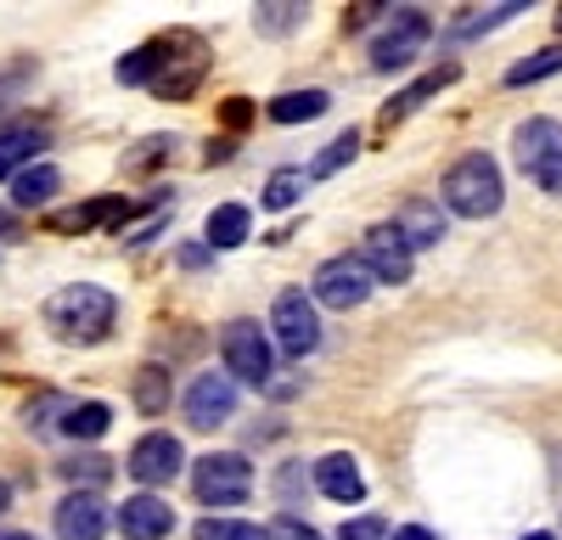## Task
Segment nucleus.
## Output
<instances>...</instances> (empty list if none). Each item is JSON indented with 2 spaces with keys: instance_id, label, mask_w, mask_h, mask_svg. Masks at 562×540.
<instances>
[{
  "instance_id": "1",
  "label": "nucleus",
  "mask_w": 562,
  "mask_h": 540,
  "mask_svg": "<svg viewBox=\"0 0 562 540\" xmlns=\"http://www.w3.org/2000/svg\"><path fill=\"white\" fill-rule=\"evenodd\" d=\"M113 322H119V299L97 282H74V288L45 299V327L63 344H97L113 333Z\"/></svg>"
},
{
  "instance_id": "2",
  "label": "nucleus",
  "mask_w": 562,
  "mask_h": 540,
  "mask_svg": "<svg viewBox=\"0 0 562 540\" xmlns=\"http://www.w3.org/2000/svg\"><path fill=\"white\" fill-rule=\"evenodd\" d=\"M439 198H445V209L461 214V220H490V214H501V203H506L501 164H495L490 153L456 158L450 175H445V187H439Z\"/></svg>"
},
{
  "instance_id": "3",
  "label": "nucleus",
  "mask_w": 562,
  "mask_h": 540,
  "mask_svg": "<svg viewBox=\"0 0 562 540\" xmlns=\"http://www.w3.org/2000/svg\"><path fill=\"white\" fill-rule=\"evenodd\" d=\"M512 153H518V169L540 192L562 198V124L557 119H524L512 130Z\"/></svg>"
},
{
  "instance_id": "4",
  "label": "nucleus",
  "mask_w": 562,
  "mask_h": 540,
  "mask_svg": "<svg viewBox=\"0 0 562 540\" xmlns=\"http://www.w3.org/2000/svg\"><path fill=\"white\" fill-rule=\"evenodd\" d=\"M220 355H225V378L231 383L270 389V378H276V344L265 338L259 322H225L220 327Z\"/></svg>"
},
{
  "instance_id": "5",
  "label": "nucleus",
  "mask_w": 562,
  "mask_h": 540,
  "mask_svg": "<svg viewBox=\"0 0 562 540\" xmlns=\"http://www.w3.org/2000/svg\"><path fill=\"white\" fill-rule=\"evenodd\" d=\"M428 40H434V18L428 12H422V7H394V18L378 29V40H371V68L394 74V68L416 63Z\"/></svg>"
},
{
  "instance_id": "6",
  "label": "nucleus",
  "mask_w": 562,
  "mask_h": 540,
  "mask_svg": "<svg viewBox=\"0 0 562 540\" xmlns=\"http://www.w3.org/2000/svg\"><path fill=\"white\" fill-rule=\"evenodd\" d=\"M371 288H378V277L360 265V254H333V259L315 270L310 299L326 304V310H360V304L371 299Z\"/></svg>"
},
{
  "instance_id": "7",
  "label": "nucleus",
  "mask_w": 562,
  "mask_h": 540,
  "mask_svg": "<svg viewBox=\"0 0 562 540\" xmlns=\"http://www.w3.org/2000/svg\"><path fill=\"white\" fill-rule=\"evenodd\" d=\"M270 338H276L281 355H293V360L315 355V349H321V315H315V299H304L299 288H293V293H281V299L270 304Z\"/></svg>"
},
{
  "instance_id": "8",
  "label": "nucleus",
  "mask_w": 562,
  "mask_h": 540,
  "mask_svg": "<svg viewBox=\"0 0 562 540\" xmlns=\"http://www.w3.org/2000/svg\"><path fill=\"white\" fill-rule=\"evenodd\" d=\"M192 484H198V502H209V507H243L254 490V468L237 450H214V457H203L192 468Z\"/></svg>"
},
{
  "instance_id": "9",
  "label": "nucleus",
  "mask_w": 562,
  "mask_h": 540,
  "mask_svg": "<svg viewBox=\"0 0 562 540\" xmlns=\"http://www.w3.org/2000/svg\"><path fill=\"white\" fill-rule=\"evenodd\" d=\"M130 479L135 484H147V490H158V484H175L180 479V468H186V450H180V439L175 434H164V428H153V434H140L135 445H130Z\"/></svg>"
},
{
  "instance_id": "10",
  "label": "nucleus",
  "mask_w": 562,
  "mask_h": 540,
  "mask_svg": "<svg viewBox=\"0 0 562 540\" xmlns=\"http://www.w3.org/2000/svg\"><path fill=\"white\" fill-rule=\"evenodd\" d=\"M360 265H366L378 282L400 288V282H411L416 254H411V243L400 237V225H394V220H383V225H371V232L360 237Z\"/></svg>"
},
{
  "instance_id": "11",
  "label": "nucleus",
  "mask_w": 562,
  "mask_h": 540,
  "mask_svg": "<svg viewBox=\"0 0 562 540\" xmlns=\"http://www.w3.org/2000/svg\"><path fill=\"white\" fill-rule=\"evenodd\" d=\"M237 417V383L225 372H203L192 389H186V423L192 428H220Z\"/></svg>"
},
{
  "instance_id": "12",
  "label": "nucleus",
  "mask_w": 562,
  "mask_h": 540,
  "mask_svg": "<svg viewBox=\"0 0 562 540\" xmlns=\"http://www.w3.org/2000/svg\"><path fill=\"white\" fill-rule=\"evenodd\" d=\"M108 524H113V518H108V507H102L97 490L63 495V507H57V540H102Z\"/></svg>"
},
{
  "instance_id": "13",
  "label": "nucleus",
  "mask_w": 562,
  "mask_h": 540,
  "mask_svg": "<svg viewBox=\"0 0 562 540\" xmlns=\"http://www.w3.org/2000/svg\"><path fill=\"white\" fill-rule=\"evenodd\" d=\"M175 529V507L158 502V495H130L119 507V535L124 540H164Z\"/></svg>"
},
{
  "instance_id": "14",
  "label": "nucleus",
  "mask_w": 562,
  "mask_h": 540,
  "mask_svg": "<svg viewBox=\"0 0 562 540\" xmlns=\"http://www.w3.org/2000/svg\"><path fill=\"white\" fill-rule=\"evenodd\" d=\"M394 225H400V237L411 243V254H416V248H439V243H445V209H439V203H428V198H411V203L394 214Z\"/></svg>"
},
{
  "instance_id": "15",
  "label": "nucleus",
  "mask_w": 562,
  "mask_h": 540,
  "mask_svg": "<svg viewBox=\"0 0 562 540\" xmlns=\"http://www.w3.org/2000/svg\"><path fill=\"white\" fill-rule=\"evenodd\" d=\"M52 142V135H45V124H7L0 130V180H12V175H23L29 164H34V153Z\"/></svg>"
},
{
  "instance_id": "16",
  "label": "nucleus",
  "mask_w": 562,
  "mask_h": 540,
  "mask_svg": "<svg viewBox=\"0 0 562 540\" xmlns=\"http://www.w3.org/2000/svg\"><path fill=\"white\" fill-rule=\"evenodd\" d=\"M315 490L321 495H333V502H344V507H355V502H366V479H360V468H355V457H321L315 462Z\"/></svg>"
},
{
  "instance_id": "17",
  "label": "nucleus",
  "mask_w": 562,
  "mask_h": 540,
  "mask_svg": "<svg viewBox=\"0 0 562 540\" xmlns=\"http://www.w3.org/2000/svg\"><path fill=\"white\" fill-rule=\"evenodd\" d=\"M130 203L124 198H102V203H79V209H57L52 214V232H97V225H119L124 232Z\"/></svg>"
},
{
  "instance_id": "18",
  "label": "nucleus",
  "mask_w": 562,
  "mask_h": 540,
  "mask_svg": "<svg viewBox=\"0 0 562 540\" xmlns=\"http://www.w3.org/2000/svg\"><path fill=\"white\" fill-rule=\"evenodd\" d=\"M248 232H254V214H248L243 203H220V209L209 214V225H203V243H209V248H243Z\"/></svg>"
},
{
  "instance_id": "19",
  "label": "nucleus",
  "mask_w": 562,
  "mask_h": 540,
  "mask_svg": "<svg viewBox=\"0 0 562 540\" xmlns=\"http://www.w3.org/2000/svg\"><path fill=\"white\" fill-rule=\"evenodd\" d=\"M57 192H63V175L52 164H29L23 175H12V203L18 209H45Z\"/></svg>"
},
{
  "instance_id": "20",
  "label": "nucleus",
  "mask_w": 562,
  "mask_h": 540,
  "mask_svg": "<svg viewBox=\"0 0 562 540\" xmlns=\"http://www.w3.org/2000/svg\"><path fill=\"white\" fill-rule=\"evenodd\" d=\"M456 79H461V68H456V63H445V68H434V74H422V79H416L411 90H400V97L389 102V113H383V124H394V119H405V113H416L422 102H428V97H439V90H445V85H456Z\"/></svg>"
},
{
  "instance_id": "21",
  "label": "nucleus",
  "mask_w": 562,
  "mask_h": 540,
  "mask_svg": "<svg viewBox=\"0 0 562 540\" xmlns=\"http://www.w3.org/2000/svg\"><path fill=\"white\" fill-rule=\"evenodd\" d=\"M326 108H333V97H326V90H288V97H276L270 102V119L276 124H310V119H321Z\"/></svg>"
},
{
  "instance_id": "22",
  "label": "nucleus",
  "mask_w": 562,
  "mask_h": 540,
  "mask_svg": "<svg viewBox=\"0 0 562 540\" xmlns=\"http://www.w3.org/2000/svg\"><path fill=\"white\" fill-rule=\"evenodd\" d=\"M108 428H113V405H102V400L68 405V417H63V434H74V439H102Z\"/></svg>"
},
{
  "instance_id": "23",
  "label": "nucleus",
  "mask_w": 562,
  "mask_h": 540,
  "mask_svg": "<svg viewBox=\"0 0 562 540\" xmlns=\"http://www.w3.org/2000/svg\"><path fill=\"white\" fill-rule=\"evenodd\" d=\"M164 52H169V40H153V45H140V52H130V57H119V85H147V79H158V68H164Z\"/></svg>"
},
{
  "instance_id": "24",
  "label": "nucleus",
  "mask_w": 562,
  "mask_h": 540,
  "mask_svg": "<svg viewBox=\"0 0 562 540\" xmlns=\"http://www.w3.org/2000/svg\"><path fill=\"white\" fill-rule=\"evenodd\" d=\"M299 23H304V7H299V0H265V7H254V29L270 34V40L293 34Z\"/></svg>"
},
{
  "instance_id": "25",
  "label": "nucleus",
  "mask_w": 562,
  "mask_h": 540,
  "mask_svg": "<svg viewBox=\"0 0 562 540\" xmlns=\"http://www.w3.org/2000/svg\"><path fill=\"white\" fill-rule=\"evenodd\" d=\"M304 187H310V175L304 169H276L270 180H265V209H293L299 198H304Z\"/></svg>"
},
{
  "instance_id": "26",
  "label": "nucleus",
  "mask_w": 562,
  "mask_h": 540,
  "mask_svg": "<svg viewBox=\"0 0 562 540\" xmlns=\"http://www.w3.org/2000/svg\"><path fill=\"white\" fill-rule=\"evenodd\" d=\"M360 153V130H344L338 142H326L321 153H315V164H310V180H326V175H338L349 158Z\"/></svg>"
},
{
  "instance_id": "27",
  "label": "nucleus",
  "mask_w": 562,
  "mask_h": 540,
  "mask_svg": "<svg viewBox=\"0 0 562 540\" xmlns=\"http://www.w3.org/2000/svg\"><path fill=\"white\" fill-rule=\"evenodd\" d=\"M135 405H140L147 417H158L164 405H169V372H164V367H140V372H135Z\"/></svg>"
},
{
  "instance_id": "28",
  "label": "nucleus",
  "mask_w": 562,
  "mask_h": 540,
  "mask_svg": "<svg viewBox=\"0 0 562 540\" xmlns=\"http://www.w3.org/2000/svg\"><path fill=\"white\" fill-rule=\"evenodd\" d=\"M551 74H562V45H546V52L512 63L506 68V85H535V79H551Z\"/></svg>"
},
{
  "instance_id": "29",
  "label": "nucleus",
  "mask_w": 562,
  "mask_h": 540,
  "mask_svg": "<svg viewBox=\"0 0 562 540\" xmlns=\"http://www.w3.org/2000/svg\"><path fill=\"white\" fill-rule=\"evenodd\" d=\"M63 479H68L74 490H79V484H85V490H90V484H108V479H113V462L102 457V450H85V457H68V462H63Z\"/></svg>"
},
{
  "instance_id": "30",
  "label": "nucleus",
  "mask_w": 562,
  "mask_h": 540,
  "mask_svg": "<svg viewBox=\"0 0 562 540\" xmlns=\"http://www.w3.org/2000/svg\"><path fill=\"white\" fill-rule=\"evenodd\" d=\"M192 540H270L259 524H243V518H203L192 529Z\"/></svg>"
},
{
  "instance_id": "31",
  "label": "nucleus",
  "mask_w": 562,
  "mask_h": 540,
  "mask_svg": "<svg viewBox=\"0 0 562 540\" xmlns=\"http://www.w3.org/2000/svg\"><path fill=\"white\" fill-rule=\"evenodd\" d=\"M524 7H518V0H512V7H490V12H479V18H461V23H450V34H490V29H501V23H512V18H518Z\"/></svg>"
},
{
  "instance_id": "32",
  "label": "nucleus",
  "mask_w": 562,
  "mask_h": 540,
  "mask_svg": "<svg viewBox=\"0 0 562 540\" xmlns=\"http://www.w3.org/2000/svg\"><path fill=\"white\" fill-rule=\"evenodd\" d=\"M265 535H270V540H326L315 524H304V518H293V513L270 518V524H265Z\"/></svg>"
},
{
  "instance_id": "33",
  "label": "nucleus",
  "mask_w": 562,
  "mask_h": 540,
  "mask_svg": "<svg viewBox=\"0 0 562 540\" xmlns=\"http://www.w3.org/2000/svg\"><path fill=\"white\" fill-rule=\"evenodd\" d=\"M52 412H68V400H63V394H40V400H29L23 423H29V428H52Z\"/></svg>"
},
{
  "instance_id": "34",
  "label": "nucleus",
  "mask_w": 562,
  "mask_h": 540,
  "mask_svg": "<svg viewBox=\"0 0 562 540\" xmlns=\"http://www.w3.org/2000/svg\"><path fill=\"white\" fill-rule=\"evenodd\" d=\"M175 153V135H147L140 142V153H130V169H147V164H158V158H169Z\"/></svg>"
},
{
  "instance_id": "35",
  "label": "nucleus",
  "mask_w": 562,
  "mask_h": 540,
  "mask_svg": "<svg viewBox=\"0 0 562 540\" xmlns=\"http://www.w3.org/2000/svg\"><path fill=\"white\" fill-rule=\"evenodd\" d=\"M338 540H389V524L383 518H349L338 529Z\"/></svg>"
},
{
  "instance_id": "36",
  "label": "nucleus",
  "mask_w": 562,
  "mask_h": 540,
  "mask_svg": "<svg viewBox=\"0 0 562 540\" xmlns=\"http://www.w3.org/2000/svg\"><path fill=\"white\" fill-rule=\"evenodd\" d=\"M23 90H29V74H0V113H7Z\"/></svg>"
},
{
  "instance_id": "37",
  "label": "nucleus",
  "mask_w": 562,
  "mask_h": 540,
  "mask_svg": "<svg viewBox=\"0 0 562 540\" xmlns=\"http://www.w3.org/2000/svg\"><path fill=\"white\" fill-rule=\"evenodd\" d=\"M209 254H214L209 243H203V248H180V265H186V270H198V265H203Z\"/></svg>"
},
{
  "instance_id": "38",
  "label": "nucleus",
  "mask_w": 562,
  "mask_h": 540,
  "mask_svg": "<svg viewBox=\"0 0 562 540\" xmlns=\"http://www.w3.org/2000/svg\"><path fill=\"white\" fill-rule=\"evenodd\" d=\"M225 119H231V124H248V108H243V97H231V108H225Z\"/></svg>"
},
{
  "instance_id": "39",
  "label": "nucleus",
  "mask_w": 562,
  "mask_h": 540,
  "mask_svg": "<svg viewBox=\"0 0 562 540\" xmlns=\"http://www.w3.org/2000/svg\"><path fill=\"white\" fill-rule=\"evenodd\" d=\"M394 540H434V535H428V529H422V524H411V529H400Z\"/></svg>"
},
{
  "instance_id": "40",
  "label": "nucleus",
  "mask_w": 562,
  "mask_h": 540,
  "mask_svg": "<svg viewBox=\"0 0 562 540\" xmlns=\"http://www.w3.org/2000/svg\"><path fill=\"white\" fill-rule=\"evenodd\" d=\"M7 507H12V484H7V479H0V513H7Z\"/></svg>"
},
{
  "instance_id": "41",
  "label": "nucleus",
  "mask_w": 562,
  "mask_h": 540,
  "mask_svg": "<svg viewBox=\"0 0 562 540\" xmlns=\"http://www.w3.org/2000/svg\"><path fill=\"white\" fill-rule=\"evenodd\" d=\"M524 540H557V535H546V529H540V535H524Z\"/></svg>"
},
{
  "instance_id": "42",
  "label": "nucleus",
  "mask_w": 562,
  "mask_h": 540,
  "mask_svg": "<svg viewBox=\"0 0 562 540\" xmlns=\"http://www.w3.org/2000/svg\"><path fill=\"white\" fill-rule=\"evenodd\" d=\"M0 540H34V535H0Z\"/></svg>"
},
{
  "instance_id": "43",
  "label": "nucleus",
  "mask_w": 562,
  "mask_h": 540,
  "mask_svg": "<svg viewBox=\"0 0 562 540\" xmlns=\"http://www.w3.org/2000/svg\"><path fill=\"white\" fill-rule=\"evenodd\" d=\"M557 29H562V12H557Z\"/></svg>"
}]
</instances>
